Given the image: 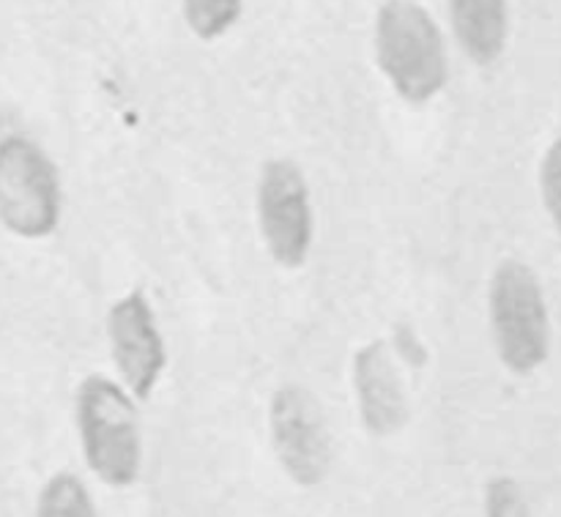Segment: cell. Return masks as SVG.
<instances>
[{
    "instance_id": "1",
    "label": "cell",
    "mask_w": 561,
    "mask_h": 517,
    "mask_svg": "<svg viewBox=\"0 0 561 517\" xmlns=\"http://www.w3.org/2000/svg\"><path fill=\"white\" fill-rule=\"evenodd\" d=\"M383 80L411 107H425L449 82L447 42L420 0H383L373 27Z\"/></svg>"
},
{
    "instance_id": "2",
    "label": "cell",
    "mask_w": 561,
    "mask_h": 517,
    "mask_svg": "<svg viewBox=\"0 0 561 517\" xmlns=\"http://www.w3.org/2000/svg\"><path fill=\"white\" fill-rule=\"evenodd\" d=\"M75 422L88 469L110 487L135 485L142 469V430L129 389L96 372L82 378Z\"/></svg>"
},
{
    "instance_id": "3",
    "label": "cell",
    "mask_w": 561,
    "mask_h": 517,
    "mask_svg": "<svg viewBox=\"0 0 561 517\" xmlns=\"http://www.w3.org/2000/svg\"><path fill=\"white\" fill-rule=\"evenodd\" d=\"M488 315L496 354L515 376H531L551 356V318L535 268L524 261L499 263L488 288Z\"/></svg>"
},
{
    "instance_id": "4",
    "label": "cell",
    "mask_w": 561,
    "mask_h": 517,
    "mask_svg": "<svg viewBox=\"0 0 561 517\" xmlns=\"http://www.w3.org/2000/svg\"><path fill=\"white\" fill-rule=\"evenodd\" d=\"M64 217V184L53 159L31 137L0 140V225L11 235L42 241Z\"/></svg>"
},
{
    "instance_id": "5",
    "label": "cell",
    "mask_w": 561,
    "mask_h": 517,
    "mask_svg": "<svg viewBox=\"0 0 561 517\" xmlns=\"http://www.w3.org/2000/svg\"><path fill=\"white\" fill-rule=\"evenodd\" d=\"M257 228L279 268L296 272L307 263L316 241V211L305 170L294 159H268L257 175Z\"/></svg>"
},
{
    "instance_id": "6",
    "label": "cell",
    "mask_w": 561,
    "mask_h": 517,
    "mask_svg": "<svg viewBox=\"0 0 561 517\" xmlns=\"http://www.w3.org/2000/svg\"><path fill=\"white\" fill-rule=\"evenodd\" d=\"M268 436L288 480L299 487L321 485L332 469V433L310 389L279 387L268 400Z\"/></svg>"
},
{
    "instance_id": "7",
    "label": "cell",
    "mask_w": 561,
    "mask_h": 517,
    "mask_svg": "<svg viewBox=\"0 0 561 517\" xmlns=\"http://www.w3.org/2000/svg\"><path fill=\"white\" fill-rule=\"evenodd\" d=\"M107 340L115 370L137 403L151 398L168 370V345L146 290L135 288L107 310Z\"/></svg>"
},
{
    "instance_id": "8",
    "label": "cell",
    "mask_w": 561,
    "mask_h": 517,
    "mask_svg": "<svg viewBox=\"0 0 561 517\" xmlns=\"http://www.w3.org/2000/svg\"><path fill=\"white\" fill-rule=\"evenodd\" d=\"M351 378L362 427L376 438L398 436L409 422L411 405L387 343L362 345L351 361Z\"/></svg>"
},
{
    "instance_id": "9",
    "label": "cell",
    "mask_w": 561,
    "mask_h": 517,
    "mask_svg": "<svg viewBox=\"0 0 561 517\" xmlns=\"http://www.w3.org/2000/svg\"><path fill=\"white\" fill-rule=\"evenodd\" d=\"M449 22L466 58L477 66H493L507 49V0H447Z\"/></svg>"
},
{
    "instance_id": "10",
    "label": "cell",
    "mask_w": 561,
    "mask_h": 517,
    "mask_svg": "<svg viewBox=\"0 0 561 517\" xmlns=\"http://www.w3.org/2000/svg\"><path fill=\"white\" fill-rule=\"evenodd\" d=\"M36 517H99L91 493L71 471L49 476L36 502Z\"/></svg>"
},
{
    "instance_id": "11",
    "label": "cell",
    "mask_w": 561,
    "mask_h": 517,
    "mask_svg": "<svg viewBox=\"0 0 561 517\" xmlns=\"http://www.w3.org/2000/svg\"><path fill=\"white\" fill-rule=\"evenodd\" d=\"M186 27L201 42L228 36L244 16V0H179Z\"/></svg>"
},
{
    "instance_id": "12",
    "label": "cell",
    "mask_w": 561,
    "mask_h": 517,
    "mask_svg": "<svg viewBox=\"0 0 561 517\" xmlns=\"http://www.w3.org/2000/svg\"><path fill=\"white\" fill-rule=\"evenodd\" d=\"M485 517H531L524 491L513 476H496L488 482Z\"/></svg>"
},
{
    "instance_id": "13",
    "label": "cell",
    "mask_w": 561,
    "mask_h": 517,
    "mask_svg": "<svg viewBox=\"0 0 561 517\" xmlns=\"http://www.w3.org/2000/svg\"><path fill=\"white\" fill-rule=\"evenodd\" d=\"M540 192L553 228L561 235V137L551 142L540 162Z\"/></svg>"
}]
</instances>
